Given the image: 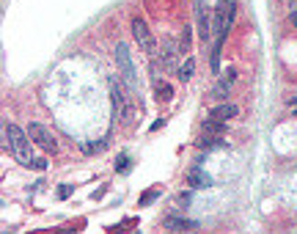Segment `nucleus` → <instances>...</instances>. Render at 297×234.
<instances>
[{
    "instance_id": "obj_1",
    "label": "nucleus",
    "mask_w": 297,
    "mask_h": 234,
    "mask_svg": "<svg viewBox=\"0 0 297 234\" xmlns=\"http://www.w3.org/2000/svg\"><path fill=\"white\" fill-rule=\"evenodd\" d=\"M234 17H237V3H234V0H218V6H215V17H212L215 45L223 47L226 33L231 31V25H234Z\"/></svg>"
},
{
    "instance_id": "obj_2",
    "label": "nucleus",
    "mask_w": 297,
    "mask_h": 234,
    "mask_svg": "<svg viewBox=\"0 0 297 234\" xmlns=\"http://www.w3.org/2000/svg\"><path fill=\"white\" fill-rule=\"evenodd\" d=\"M6 138H9V146H11L14 157H17L22 165L33 168V155H31V143L33 141H31V135H28V130L17 127V124H9V127H6Z\"/></svg>"
},
{
    "instance_id": "obj_3",
    "label": "nucleus",
    "mask_w": 297,
    "mask_h": 234,
    "mask_svg": "<svg viewBox=\"0 0 297 234\" xmlns=\"http://www.w3.org/2000/svg\"><path fill=\"white\" fill-rule=\"evenodd\" d=\"M116 63H118V75H121V80L130 86V91H138V69H135V63H132V55H130L127 45L116 47Z\"/></svg>"
},
{
    "instance_id": "obj_4",
    "label": "nucleus",
    "mask_w": 297,
    "mask_h": 234,
    "mask_svg": "<svg viewBox=\"0 0 297 234\" xmlns=\"http://www.w3.org/2000/svg\"><path fill=\"white\" fill-rule=\"evenodd\" d=\"M130 28H132V36H135V41L140 45V50L148 53V55H157V41H154V36H152V31H148V25L143 23V19L132 17Z\"/></svg>"
},
{
    "instance_id": "obj_5",
    "label": "nucleus",
    "mask_w": 297,
    "mask_h": 234,
    "mask_svg": "<svg viewBox=\"0 0 297 234\" xmlns=\"http://www.w3.org/2000/svg\"><path fill=\"white\" fill-rule=\"evenodd\" d=\"M28 135H31V141L39 146L41 152H47V155H55L58 152V141L53 138V133H50L47 127H44V124H31V127H28Z\"/></svg>"
},
{
    "instance_id": "obj_6",
    "label": "nucleus",
    "mask_w": 297,
    "mask_h": 234,
    "mask_svg": "<svg viewBox=\"0 0 297 234\" xmlns=\"http://www.w3.org/2000/svg\"><path fill=\"white\" fill-rule=\"evenodd\" d=\"M193 3H196V23H198V36H201V41H209V39H212V19L206 17L204 0H193Z\"/></svg>"
},
{
    "instance_id": "obj_7",
    "label": "nucleus",
    "mask_w": 297,
    "mask_h": 234,
    "mask_svg": "<svg viewBox=\"0 0 297 234\" xmlns=\"http://www.w3.org/2000/svg\"><path fill=\"white\" fill-rule=\"evenodd\" d=\"M234 83H237V69H234V67H228L226 72H223V77L218 80V86L212 89V97H215V99H226Z\"/></svg>"
},
{
    "instance_id": "obj_8",
    "label": "nucleus",
    "mask_w": 297,
    "mask_h": 234,
    "mask_svg": "<svg viewBox=\"0 0 297 234\" xmlns=\"http://www.w3.org/2000/svg\"><path fill=\"white\" fill-rule=\"evenodd\" d=\"M110 91H113V105H116V111H118V116H121L124 121H130L132 119V108H130V102H127V97H124V91H121V86L113 80V86H110Z\"/></svg>"
},
{
    "instance_id": "obj_9",
    "label": "nucleus",
    "mask_w": 297,
    "mask_h": 234,
    "mask_svg": "<svg viewBox=\"0 0 297 234\" xmlns=\"http://www.w3.org/2000/svg\"><path fill=\"white\" fill-rule=\"evenodd\" d=\"M187 185L196 187V190H204V187H212L215 182H212V177L206 171H201V168H190L187 171Z\"/></svg>"
},
{
    "instance_id": "obj_10",
    "label": "nucleus",
    "mask_w": 297,
    "mask_h": 234,
    "mask_svg": "<svg viewBox=\"0 0 297 234\" xmlns=\"http://www.w3.org/2000/svg\"><path fill=\"white\" fill-rule=\"evenodd\" d=\"M237 116V105H231V102H223V105H215L209 111V119H218V121H228Z\"/></svg>"
},
{
    "instance_id": "obj_11",
    "label": "nucleus",
    "mask_w": 297,
    "mask_h": 234,
    "mask_svg": "<svg viewBox=\"0 0 297 234\" xmlns=\"http://www.w3.org/2000/svg\"><path fill=\"white\" fill-rule=\"evenodd\" d=\"M162 226H165V229H174V231H187V229H196V221H187V218H165V221H162Z\"/></svg>"
},
{
    "instance_id": "obj_12",
    "label": "nucleus",
    "mask_w": 297,
    "mask_h": 234,
    "mask_svg": "<svg viewBox=\"0 0 297 234\" xmlns=\"http://www.w3.org/2000/svg\"><path fill=\"white\" fill-rule=\"evenodd\" d=\"M226 146V141H223V135H206L198 141V149H223Z\"/></svg>"
},
{
    "instance_id": "obj_13",
    "label": "nucleus",
    "mask_w": 297,
    "mask_h": 234,
    "mask_svg": "<svg viewBox=\"0 0 297 234\" xmlns=\"http://www.w3.org/2000/svg\"><path fill=\"white\" fill-rule=\"evenodd\" d=\"M193 72H196V58L187 55V58H184V63L179 67V80H182V83H187V80L193 77Z\"/></svg>"
},
{
    "instance_id": "obj_14",
    "label": "nucleus",
    "mask_w": 297,
    "mask_h": 234,
    "mask_svg": "<svg viewBox=\"0 0 297 234\" xmlns=\"http://www.w3.org/2000/svg\"><path fill=\"white\" fill-rule=\"evenodd\" d=\"M223 124H226V121L206 119V121H204V133H206V135H223Z\"/></svg>"
},
{
    "instance_id": "obj_15",
    "label": "nucleus",
    "mask_w": 297,
    "mask_h": 234,
    "mask_svg": "<svg viewBox=\"0 0 297 234\" xmlns=\"http://www.w3.org/2000/svg\"><path fill=\"white\" fill-rule=\"evenodd\" d=\"M171 97H174L171 86H168V83H160V86H157V99H160V102H171Z\"/></svg>"
},
{
    "instance_id": "obj_16",
    "label": "nucleus",
    "mask_w": 297,
    "mask_h": 234,
    "mask_svg": "<svg viewBox=\"0 0 297 234\" xmlns=\"http://www.w3.org/2000/svg\"><path fill=\"white\" fill-rule=\"evenodd\" d=\"M179 53H190V28L184 25V33H182V41H179Z\"/></svg>"
},
{
    "instance_id": "obj_17",
    "label": "nucleus",
    "mask_w": 297,
    "mask_h": 234,
    "mask_svg": "<svg viewBox=\"0 0 297 234\" xmlns=\"http://www.w3.org/2000/svg\"><path fill=\"white\" fill-rule=\"evenodd\" d=\"M160 196V187H154V190H148V193L143 196V199H140V207H148V204H152L154 199H157Z\"/></svg>"
},
{
    "instance_id": "obj_18",
    "label": "nucleus",
    "mask_w": 297,
    "mask_h": 234,
    "mask_svg": "<svg viewBox=\"0 0 297 234\" xmlns=\"http://www.w3.org/2000/svg\"><path fill=\"white\" fill-rule=\"evenodd\" d=\"M116 171H130V157L127 155H121L116 160Z\"/></svg>"
},
{
    "instance_id": "obj_19",
    "label": "nucleus",
    "mask_w": 297,
    "mask_h": 234,
    "mask_svg": "<svg viewBox=\"0 0 297 234\" xmlns=\"http://www.w3.org/2000/svg\"><path fill=\"white\" fill-rule=\"evenodd\" d=\"M289 19H292L294 28H297V0H289Z\"/></svg>"
},
{
    "instance_id": "obj_20",
    "label": "nucleus",
    "mask_w": 297,
    "mask_h": 234,
    "mask_svg": "<svg viewBox=\"0 0 297 234\" xmlns=\"http://www.w3.org/2000/svg\"><path fill=\"white\" fill-rule=\"evenodd\" d=\"M58 196H61V199H69V196H72V185H61V187H58Z\"/></svg>"
},
{
    "instance_id": "obj_21",
    "label": "nucleus",
    "mask_w": 297,
    "mask_h": 234,
    "mask_svg": "<svg viewBox=\"0 0 297 234\" xmlns=\"http://www.w3.org/2000/svg\"><path fill=\"white\" fill-rule=\"evenodd\" d=\"M33 168H36V171H44V168H47V163H44V160H33Z\"/></svg>"
},
{
    "instance_id": "obj_22",
    "label": "nucleus",
    "mask_w": 297,
    "mask_h": 234,
    "mask_svg": "<svg viewBox=\"0 0 297 234\" xmlns=\"http://www.w3.org/2000/svg\"><path fill=\"white\" fill-rule=\"evenodd\" d=\"M294 119H297V108H294Z\"/></svg>"
}]
</instances>
